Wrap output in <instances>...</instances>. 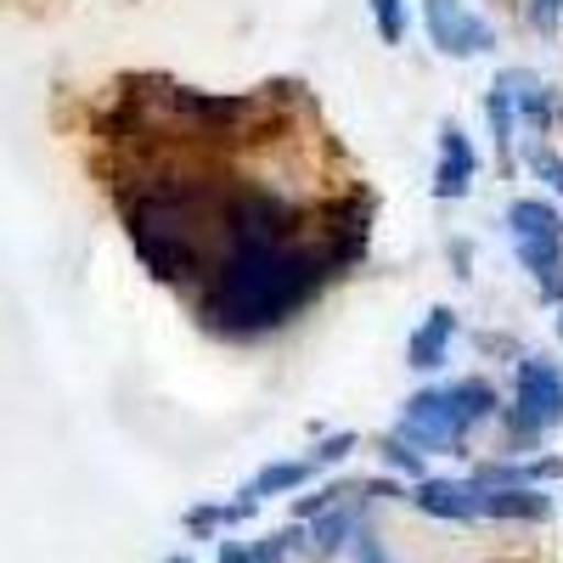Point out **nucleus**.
<instances>
[{"label": "nucleus", "mask_w": 563, "mask_h": 563, "mask_svg": "<svg viewBox=\"0 0 563 563\" xmlns=\"http://www.w3.org/2000/svg\"><path fill=\"white\" fill-rule=\"evenodd\" d=\"M507 231H512V249H519L525 271H536L541 282L552 271H563V214L541 198H519L507 209Z\"/></svg>", "instance_id": "4"}, {"label": "nucleus", "mask_w": 563, "mask_h": 563, "mask_svg": "<svg viewBox=\"0 0 563 563\" xmlns=\"http://www.w3.org/2000/svg\"><path fill=\"white\" fill-rule=\"evenodd\" d=\"M451 339H456V310H429V321L411 333V344H406V361L417 366V372H434V366H445V350H451Z\"/></svg>", "instance_id": "13"}, {"label": "nucleus", "mask_w": 563, "mask_h": 563, "mask_svg": "<svg viewBox=\"0 0 563 563\" xmlns=\"http://www.w3.org/2000/svg\"><path fill=\"white\" fill-rule=\"evenodd\" d=\"M220 563H254V558H249V547L231 541V547H220Z\"/></svg>", "instance_id": "23"}, {"label": "nucleus", "mask_w": 563, "mask_h": 563, "mask_svg": "<svg viewBox=\"0 0 563 563\" xmlns=\"http://www.w3.org/2000/svg\"><path fill=\"white\" fill-rule=\"evenodd\" d=\"M558 339H563V310H558Z\"/></svg>", "instance_id": "24"}, {"label": "nucleus", "mask_w": 563, "mask_h": 563, "mask_svg": "<svg viewBox=\"0 0 563 563\" xmlns=\"http://www.w3.org/2000/svg\"><path fill=\"white\" fill-rule=\"evenodd\" d=\"M350 496H355V485H350L333 507L316 512V525H310V536H305L316 558H333L339 547H350V541L361 536V501H350Z\"/></svg>", "instance_id": "9"}, {"label": "nucleus", "mask_w": 563, "mask_h": 563, "mask_svg": "<svg viewBox=\"0 0 563 563\" xmlns=\"http://www.w3.org/2000/svg\"><path fill=\"white\" fill-rule=\"evenodd\" d=\"M299 541H305V530H282V536H265L260 547H249V558H254V563H282Z\"/></svg>", "instance_id": "17"}, {"label": "nucleus", "mask_w": 563, "mask_h": 563, "mask_svg": "<svg viewBox=\"0 0 563 563\" xmlns=\"http://www.w3.org/2000/svg\"><path fill=\"white\" fill-rule=\"evenodd\" d=\"M169 563H192V558H169Z\"/></svg>", "instance_id": "25"}, {"label": "nucleus", "mask_w": 563, "mask_h": 563, "mask_svg": "<svg viewBox=\"0 0 563 563\" xmlns=\"http://www.w3.org/2000/svg\"><path fill=\"white\" fill-rule=\"evenodd\" d=\"M467 429H474V422L456 411L451 389H422L400 411V440L417 445V451H462L467 445Z\"/></svg>", "instance_id": "5"}, {"label": "nucleus", "mask_w": 563, "mask_h": 563, "mask_svg": "<svg viewBox=\"0 0 563 563\" xmlns=\"http://www.w3.org/2000/svg\"><path fill=\"white\" fill-rule=\"evenodd\" d=\"M496 90H507L512 119H519V124L547 130V119H552V97H547V85H541L536 74H525V68H507V74L496 79Z\"/></svg>", "instance_id": "12"}, {"label": "nucleus", "mask_w": 563, "mask_h": 563, "mask_svg": "<svg viewBox=\"0 0 563 563\" xmlns=\"http://www.w3.org/2000/svg\"><path fill=\"white\" fill-rule=\"evenodd\" d=\"M525 18H530L536 29H552V23L563 18V0H525Z\"/></svg>", "instance_id": "20"}, {"label": "nucleus", "mask_w": 563, "mask_h": 563, "mask_svg": "<svg viewBox=\"0 0 563 563\" xmlns=\"http://www.w3.org/2000/svg\"><path fill=\"white\" fill-rule=\"evenodd\" d=\"M411 501H417L422 512H434V519H479V490H474V479H467V485H456V479H422V485L411 490Z\"/></svg>", "instance_id": "11"}, {"label": "nucleus", "mask_w": 563, "mask_h": 563, "mask_svg": "<svg viewBox=\"0 0 563 563\" xmlns=\"http://www.w3.org/2000/svg\"><path fill=\"white\" fill-rule=\"evenodd\" d=\"M474 490H479V485H474ZM479 512H485V519L547 525V519H552V496H541V485H501V490H479Z\"/></svg>", "instance_id": "10"}, {"label": "nucleus", "mask_w": 563, "mask_h": 563, "mask_svg": "<svg viewBox=\"0 0 563 563\" xmlns=\"http://www.w3.org/2000/svg\"><path fill=\"white\" fill-rule=\"evenodd\" d=\"M474 169H479L474 141H467L456 124H445V130H440V169H434V198H445V203L467 198V186H474Z\"/></svg>", "instance_id": "8"}, {"label": "nucleus", "mask_w": 563, "mask_h": 563, "mask_svg": "<svg viewBox=\"0 0 563 563\" xmlns=\"http://www.w3.org/2000/svg\"><path fill=\"white\" fill-rule=\"evenodd\" d=\"M130 220V243L147 260V271L158 282H186L203 265V243H198V192L180 180L147 186L141 198L124 203Z\"/></svg>", "instance_id": "2"}, {"label": "nucleus", "mask_w": 563, "mask_h": 563, "mask_svg": "<svg viewBox=\"0 0 563 563\" xmlns=\"http://www.w3.org/2000/svg\"><path fill=\"white\" fill-rule=\"evenodd\" d=\"M451 400H456V411L467 417V422H485V417H496V384L490 378H462V384H451Z\"/></svg>", "instance_id": "15"}, {"label": "nucleus", "mask_w": 563, "mask_h": 563, "mask_svg": "<svg viewBox=\"0 0 563 563\" xmlns=\"http://www.w3.org/2000/svg\"><path fill=\"white\" fill-rule=\"evenodd\" d=\"M384 462H395L400 474H422V462H417V445H406V440H384Z\"/></svg>", "instance_id": "19"}, {"label": "nucleus", "mask_w": 563, "mask_h": 563, "mask_svg": "<svg viewBox=\"0 0 563 563\" xmlns=\"http://www.w3.org/2000/svg\"><path fill=\"white\" fill-rule=\"evenodd\" d=\"M316 456H299V462H271V467H260L254 474V485H249V496L254 501H265V496H282V490H299L310 474H316Z\"/></svg>", "instance_id": "14"}, {"label": "nucleus", "mask_w": 563, "mask_h": 563, "mask_svg": "<svg viewBox=\"0 0 563 563\" xmlns=\"http://www.w3.org/2000/svg\"><path fill=\"white\" fill-rule=\"evenodd\" d=\"M350 451H355V434H333V440L316 445V462H344Z\"/></svg>", "instance_id": "22"}, {"label": "nucleus", "mask_w": 563, "mask_h": 563, "mask_svg": "<svg viewBox=\"0 0 563 563\" xmlns=\"http://www.w3.org/2000/svg\"><path fill=\"white\" fill-rule=\"evenodd\" d=\"M220 525H225V507H192V512H186V530H198V536H209Z\"/></svg>", "instance_id": "21"}, {"label": "nucleus", "mask_w": 563, "mask_h": 563, "mask_svg": "<svg viewBox=\"0 0 563 563\" xmlns=\"http://www.w3.org/2000/svg\"><path fill=\"white\" fill-rule=\"evenodd\" d=\"M372 23H378V34L389 45L406 40V0H372Z\"/></svg>", "instance_id": "16"}, {"label": "nucleus", "mask_w": 563, "mask_h": 563, "mask_svg": "<svg viewBox=\"0 0 563 563\" xmlns=\"http://www.w3.org/2000/svg\"><path fill=\"white\" fill-rule=\"evenodd\" d=\"M214 220H220L225 249H276V243L294 238L299 209L288 198H276L271 186L243 180V186H231V192L214 203Z\"/></svg>", "instance_id": "3"}, {"label": "nucleus", "mask_w": 563, "mask_h": 563, "mask_svg": "<svg viewBox=\"0 0 563 563\" xmlns=\"http://www.w3.org/2000/svg\"><path fill=\"white\" fill-rule=\"evenodd\" d=\"M530 169H536V175L552 186V192L563 198V158H558L552 147H536V153H530Z\"/></svg>", "instance_id": "18"}, {"label": "nucleus", "mask_w": 563, "mask_h": 563, "mask_svg": "<svg viewBox=\"0 0 563 563\" xmlns=\"http://www.w3.org/2000/svg\"><path fill=\"white\" fill-rule=\"evenodd\" d=\"M422 29H429V45L445 57H479L496 45V29L467 12L462 0H422Z\"/></svg>", "instance_id": "6"}, {"label": "nucleus", "mask_w": 563, "mask_h": 563, "mask_svg": "<svg viewBox=\"0 0 563 563\" xmlns=\"http://www.w3.org/2000/svg\"><path fill=\"white\" fill-rule=\"evenodd\" d=\"M327 249H225L220 265L203 282V321L225 339H254L288 321L327 276H333Z\"/></svg>", "instance_id": "1"}, {"label": "nucleus", "mask_w": 563, "mask_h": 563, "mask_svg": "<svg viewBox=\"0 0 563 563\" xmlns=\"http://www.w3.org/2000/svg\"><path fill=\"white\" fill-rule=\"evenodd\" d=\"M530 429H558L563 422V372L547 355H525L519 361V411Z\"/></svg>", "instance_id": "7"}]
</instances>
